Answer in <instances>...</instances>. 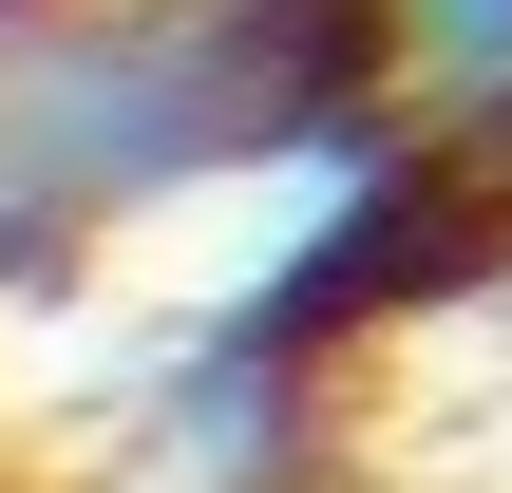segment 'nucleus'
Listing matches in <instances>:
<instances>
[{"instance_id": "nucleus-1", "label": "nucleus", "mask_w": 512, "mask_h": 493, "mask_svg": "<svg viewBox=\"0 0 512 493\" xmlns=\"http://www.w3.org/2000/svg\"><path fill=\"white\" fill-rule=\"evenodd\" d=\"M437 57H475V76H512V0H399Z\"/></svg>"}]
</instances>
